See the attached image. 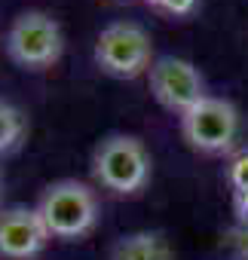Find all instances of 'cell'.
<instances>
[{
	"instance_id": "6da1fadb",
	"label": "cell",
	"mask_w": 248,
	"mask_h": 260,
	"mask_svg": "<svg viewBox=\"0 0 248 260\" xmlns=\"http://www.w3.org/2000/svg\"><path fill=\"white\" fill-rule=\"evenodd\" d=\"M37 214L43 217L52 239L74 242V239H83L95 230L98 196L89 184L65 178V181H55L43 190V196L37 202Z\"/></svg>"
},
{
	"instance_id": "7a4b0ae2",
	"label": "cell",
	"mask_w": 248,
	"mask_h": 260,
	"mask_svg": "<svg viewBox=\"0 0 248 260\" xmlns=\"http://www.w3.org/2000/svg\"><path fill=\"white\" fill-rule=\"evenodd\" d=\"M92 175L104 190H110L116 196H132V193L144 190L150 181L147 147L132 135H110L95 147Z\"/></svg>"
},
{
	"instance_id": "3957f363",
	"label": "cell",
	"mask_w": 248,
	"mask_h": 260,
	"mask_svg": "<svg viewBox=\"0 0 248 260\" xmlns=\"http://www.w3.org/2000/svg\"><path fill=\"white\" fill-rule=\"evenodd\" d=\"M95 64L116 80H135L153 64V40L135 22H113L95 40Z\"/></svg>"
},
{
	"instance_id": "277c9868",
	"label": "cell",
	"mask_w": 248,
	"mask_h": 260,
	"mask_svg": "<svg viewBox=\"0 0 248 260\" xmlns=\"http://www.w3.org/2000/svg\"><path fill=\"white\" fill-rule=\"evenodd\" d=\"M61 52H65V34L49 13L28 10L7 31V55L25 71L52 68L61 58Z\"/></svg>"
},
{
	"instance_id": "5b68a950",
	"label": "cell",
	"mask_w": 248,
	"mask_h": 260,
	"mask_svg": "<svg viewBox=\"0 0 248 260\" xmlns=\"http://www.w3.org/2000/svg\"><path fill=\"white\" fill-rule=\"evenodd\" d=\"M181 135L199 153H227L239 135V110L224 98L205 95L196 107L181 113Z\"/></svg>"
},
{
	"instance_id": "8992f818",
	"label": "cell",
	"mask_w": 248,
	"mask_h": 260,
	"mask_svg": "<svg viewBox=\"0 0 248 260\" xmlns=\"http://www.w3.org/2000/svg\"><path fill=\"white\" fill-rule=\"evenodd\" d=\"M150 92L153 98L172 110V113H187L190 107H196L205 98V80L202 74L187 61V58H175V55H160L153 58L150 71Z\"/></svg>"
},
{
	"instance_id": "52a82bcc",
	"label": "cell",
	"mask_w": 248,
	"mask_h": 260,
	"mask_svg": "<svg viewBox=\"0 0 248 260\" xmlns=\"http://www.w3.org/2000/svg\"><path fill=\"white\" fill-rule=\"evenodd\" d=\"M49 230L37 208H7L0 211V260H34L49 245Z\"/></svg>"
},
{
	"instance_id": "ba28073f",
	"label": "cell",
	"mask_w": 248,
	"mask_h": 260,
	"mask_svg": "<svg viewBox=\"0 0 248 260\" xmlns=\"http://www.w3.org/2000/svg\"><path fill=\"white\" fill-rule=\"evenodd\" d=\"M110 260H175L169 242L160 233H129L113 242Z\"/></svg>"
},
{
	"instance_id": "9c48e42d",
	"label": "cell",
	"mask_w": 248,
	"mask_h": 260,
	"mask_svg": "<svg viewBox=\"0 0 248 260\" xmlns=\"http://www.w3.org/2000/svg\"><path fill=\"white\" fill-rule=\"evenodd\" d=\"M25 138V116L13 104L0 101V153H10Z\"/></svg>"
},
{
	"instance_id": "30bf717a",
	"label": "cell",
	"mask_w": 248,
	"mask_h": 260,
	"mask_svg": "<svg viewBox=\"0 0 248 260\" xmlns=\"http://www.w3.org/2000/svg\"><path fill=\"white\" fill-rule=\"evenodd\" d=\"M227 181H230V187L236 190V196L248 193V150H242V153H236V156L230 159V166H227Z\"/></svg>"
},
{
	"instance_id": "8fae6325",
	"label": "cell",
	"mask_w": 248,
	"mask_h": 260,
	"mask_svg": "<svg viewBox=\"0 0 248 260\" xmlns=\"http://www.w3.org/2000/svg\"><path fill=\"white\" fill-rule=\"evenodd\" d=\"M147 4H150L153 10L166 13V16H190V13L196 10L199 0H147Z\"/></svg>"
},
{
	"instance_id": "7c38bea8",
	"label": "cell",
	"mask_w": 248,
	"mask_h": 260,
	"mask_svg": "<svg viewBox=\"0 0 248 260\" xmlns=\"http://www.w3.org/2000/svg\"><path fill=\"white\" fill-rule=\"evenodd\" d=\"M236 208H239V217H242V220H248V193L236 196Z\"/></svg>"
},
{
	"instance_id": "4fadbf2b",
	"label": "cell",
	"mask_w": 248,
	"mask_h": 260,
	"mask_svg": "<svg viewBox=\"0 0 248 260\" xmlns=\"http://www.w3.org/2000/svg\"><path fill=\"white\" fill-rule=\"evenodd\" d=\"M0 196H4V178H0Z\"/></svg>"
}]
</instances>
